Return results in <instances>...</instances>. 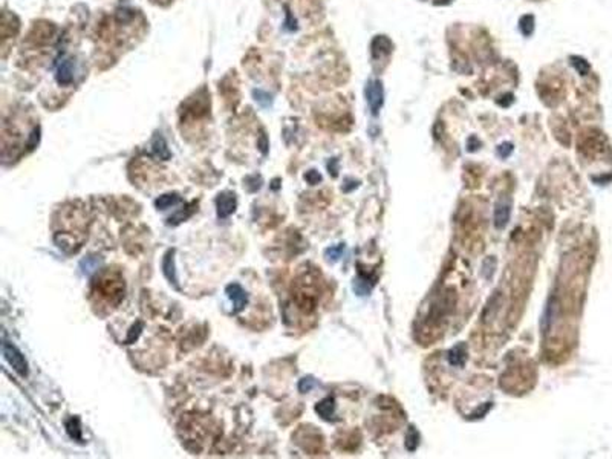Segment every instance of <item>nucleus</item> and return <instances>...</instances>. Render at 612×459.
<instances>
[{
  "label": "nucleus",
  "mask_w": 612,
  "mask_h": 459,
  "mask_svg": "<svg viewBox=\"0 0 612 459\" xmlns=\"http://www.w3.org/2000/svg\"><path fill=\"white\" fill-rule=\"evenodd\" d=\"M435 5H442V3H450V0H435Z\"/></svg>",
  "instance_id": "nucleus-27"
},
{
  "label": "nucleus",
  "mask_w": 612,
  "mask_h": 459,
  "mask_svg": "<svg viewBox=\"0 0 612 459\" xmlns=\"http://www.w3.org/2000/svg\"><path fill=\"white\" fill-rule=\"evenodd\" d=\"M513 153V144L511 142H502L499 147H498V156L499 158H508L510 155Z\"/></svg>",
  "instance_id": "nucleus-23"
},
{
  "label": "nucleus",
  "mask_w": 612,
  "mask_h": 459,
  "mask_svg": "<svg viewBox=\"0 0 612 459\" xmlns=\"http://www.w3.org/2000/svg\"><path fill=\"white\" fill-rule=\"evenodd\" d=\"M2 351H3V357L5 360L9 363V366L20 375V377H26L28 375V361L23 357V354L9 342H3L2 345Z\"/></svg>",
  "instance_id": "nucleus-1"
},
{
  "label": "nucleus",
  "mask_w": 612,
  "mask_h": 459,
  "mask_svg": "<svg viewBox=\"0 0 612 459\" xmlns=\"http://www.w3.org/2000/svg\"><path fill=\"white\" fill-rule=\"evenodd\" d=\"M254 96H256V101H259V103H261V104H264V106H268V104H270V101H271V100H268L270 96H268L267 93L261 92V90L254 92Z\"/></svg>",
  "instance_id": "nucleus-25"
},
{
  "label": "nucleus",
  "mask_w": 612,
  "mask_h": 459,
  "mask_svg": "<svg viewBox=\"0 0 612 459\" xmlns=\"http://www.w3.org/2000/svg\"><path fill=\"white\" fill-rule=\"evenodd\" d=\"M306 181L311 184V185H315V184H318L320 181H321V176L318 175V172H315V170H311V172H308L305 175Z\"/></svg>",
  "instance_id": "nucleus-24"
},
{
  "label": "nucleus",
  "mask_w": 612,
  "mask_h": 459,
  "mask_svg": "<svg viewBox=\"0 0 612 459\" xmlns=\"http://www.w3.org/2000/svg\"><path fill=\"white\" fill-rule=\"evenodd\" d=\"M370 47H372V55H373L375 58H378V57H381V55L390 54L393 46H392V41H390L386 35H376V37L373 38Z\"/></svg>",
  "instance_id": "nucleus-9"
},
{
  "label": "nucleus",
  "mask_w": 612,
  "mask_h": 459,
  "mask_svg": "<svg viewBox=\"0 0 612 459\" xmlns=\"http://www.w3.org/2000/svg\"><path fill=\"white\" fill-rule=\"evenodd\" d=\"M334 410H335V401L332 397H326L324 400H321L317 406H315V412L326 421H331L334 417Z\"/></svg>",
  "instance_id": "nucleus-10"
},
{
  "label": "nucleus",
  "mask_w": 612,
  "mask_h": 459,
  "mask_svg": "<svg viewBox=\"0 0 612 459\" xmlns=\"http://www.w3.org/2000/svg\"><path fill=\"white\" fill-rule=\"evenodd\" d=\"M100 294L107 297L109 300L120 302L124 296V283L121 279H115L113 276H104L100 280Z\"/></svg>",
  "instance_id": "nucleus-3"
},
{
  "label": "nucleus",
  "mask_w": 612,
  "mask_h": 459,
  "mask_svg": "<svg viewBox=\"0 0 612 459\" xmlns=\"http://www.w3.org/2000/svg\"><path fill=\"white\" fill-rule=\"evenodd\" d=\"M152 150H153L155 156H158V158L162 159V161H169L170 156H172V153H170V150H169V147H167V142H166V139H164L161 135H156V136L153 138V141H152Z\"/></svg>",
  "instance_id": "nucleus-11"
},
{
  "label": "nucleus",
  "mask_w": 612,
  "mask_h": 459,
  "mask_svg": "<svg viewBox=\"0 0 612 459\" xmlns=\"http://www.w3.org/2000/svg\"><path fill=\"white\" fill-rule=\"evenodd\" d=\"M101 263H103V259H101V257L87 256L86 259H83V260L80 262V270H81V273H83L84 276H90V274H93L95 271H98V268L101 267Z\"/></svg>",
  "instance_id": "nucleus-12"
},
{
  "label": "nucleus",
  "mask_w": 612,
  "mask_h": 459,
  "mask_svg": "<svg viewBox=\"0 0 612 459\" xmlns=\"http://www.w3.org/2000/svg\"><path fill=\"white\" fill-rule=\"evenodd\" d=\"M66 430L69 433L70 438H74L75 441H81V429H80V420L75 418H69L66 421Z\"/></svg>",
  "instance_id": "nucleus-17"
},
{
  "label": "nucleus",
  "mask_w": 612,
  "mask_h": 459,
  "mask_svg": "<svg viewBox=\"0 0 612 459\" xmlns=\"http://www.w3.org/2000/svg\"><path fill=\"white\" fill-rule=\"evenodd\" d=\"M315 388V380L312 377H305L299 381V391L302 394H308Z\"/></svg>",
  "instance_id": "nucleus-22"
},
{
  "label": "nucleus",
  "mask_w": 612,
  "mask_h": 459,
  "mask_svg": "<svg viewBox=\"0 0 612 459\" xmlns=\"http://www.w3.org/2000/svg\"><path fill=\"white\" fill-rule=\"evenodd\" d=\"M343 251H344V245L340 244V245H335V247L327 248V250L324 251V256H326V259H327L329 262H337V260L341 257Z\"/></svg>",
  "instance_id": "nucleus-20"
},
{
  "label": "nucleus",
  "mask_w": 612,
  "mask_h": 459,
  "mask_svg": "<svg viewBox=\"0 0 612 459\" xmlns=\"http://www.w3.org/2000/svg\"><path fill=\"white\" fill-rule=\"evenodd\" d=\"M238 207V199L233 193H221L216 198V208H218V216L221 219H225L231 216L236 211Z\"/></svg>",
  "instance_id": "nucleus-4"
},
{
  "label": "nucleus",
  "mask_w": 612,
  "mask_h": 459,
  "mask_svg": "<svg viewBox=\"0 0 612 459\" xmlns=\"http://www.w3.org/2000/svg\"><path fill=\"white\" fill-rule=\"evenodd\" d=\"M510 216H511V202H510V199H505V198L499 199L496 202V205H495V214H493L495 227L498 230L505 228L508 221H510Z\"/></svg>",
  "instance_id": "nucleus-5"
},
{
  "label": "nucleus",
  "mask_w": 612,
  "mask_h": 459,
  "mask_svg": "<svg viewBox=\"0 0 612 459\" xmlns=\"http://www.w3.org/2000/svg\"><path fill=\"white\" fill-rule=\"evenodd\" d=\"M519 29L525 37H530L534 31V15H531V14L522 15L519 20Z\"/></svg>",
  "instance_id": "nucleus-16"
},
{
  "label": "nucleus",
  "mask_w": 612,
  "mask_h": 459,
  "mask_svg": "<svg viewBox=\"0 0 612 459\" xmlns=\"http://www.w3.org/2000/svg\"><path fill=\"white\" fill-rule=\"evenodd\" d=\"M225 293H227V296H228V299L233 302V305H234V312H241L245 306H247V303H248V296H247V293H245V289L239 285V283H231V285H228L227 286V289H225Z\"/></svg>",
  "instance_id": "nucleus-6"
},
{
  "label": "nucleus",
  "mask_w": 612,
  "mask_h": 459,
  "mask_svg": "<svg viewBox=\"0 0 612 459\" xmlns=\"http://www.w3.org/2000/svg\"><path fill=\"white\" fill-rule=\"evenodd\" d=\"M175 250H169L162 259V273L166 276V279L170 282V285H173L175 288H179L178 285V276H176V268H175Z\"/></svg>",
  "instance_id": "nucleus-8"
},
{
  "label": "nucleus",
  "mask_w": 612,
  "mask_h": 459,
  "mask_svg": "<svg viewBox=\"0 0 612 459\" xmlns=\"http://www.w3.org/2000/svg\"><path fill=\"white\" fill-rule=\"evenodd\" d=\"M179 202H182L181 196H178L176 193H167V195L159 196V198L155 201V207H156L158 210H167V208H170V207L178 205Z\"/></svg>",
  "instance_id": "nucleus-13"
},
{
  "label": "nucleus",
  "mask_w": 612,
  "mask_h": 459,
  "mask_svg": "<svg viewBox=\"0 0 612 459\" xmlns=\"http://www.w3.org/2000/svg\"><path fill=\"white\" fill-rule=\"evenodd\" d=\"M196 207V204L193 202V204H190L189 207H185V208H182V210H179V211H176L173 216H170L169 218V221H167V224L169 225H178V224H181L182 221H187L193 213H195V208Z\"/></svg>",
  "instance_id": "nucleus-15"
},
{
  "label": "nucleus",
  "mask_w": 612,
  "mask_h": 459,
  "mask_svg": "<svg viewBox=\"0 0 612 459\" xmlns=\"http://www.w3.org/2000/svg\"><path fill=\"white\" fill-rule=\"evenodd\" d=\"M571 63H573V66L577 69V72H579L580 75H588L591 66H590V63H588L585 58L577 57V55H573V57H571Z\"/></svg>",
  "instance_id": "nucleus-18"
},
{
  "label": "nucleus",
  "mask_w": 612,
  "mask_h": 459,
  "mask_svg": "<svg viewBox=\"0 0 612 459\" xmlns=\"http://www.w3.org/2000/svg\"><path fill=\"white\" fill-rule=\"evenodd\" d=\"M141 331H143V323H141V322H136V323L130 328V331H129V334H127V339H126V343H127V345L135 343V342L138 340V337L141 335Z\"/></svg>",
  "instance_id": "nucleus-21"
},
{
  "label": "nucleus",
  "mask_w": 612,
  "mask_h": 459,
  "mask_svg": "<svg viewBox=\"0 0 612 459\" xmlns=\"http://www.w3.org/2000/svg\"><path fill=\"white\" fill-rule=\"evenodd\" d=\"M467 360V352H465V346L464 345H458L455 346L450 352H449V361L452 366H464Z\"/></svg>",
  "instance_id": "nucleus-14"
},
{
  "label": "nucleus",
  "mask_w": 612,
  "mask_h": 459,
  "mask_svg": "<svg viewBox=\"0 0 612 459\" xmlns=\"http://www.w3.org/2000/svg\"><path fill=\"white\" fill-rule=\"evenodd\" d=\"M55 78L60 84L66 86L70 84L74 80V67H72V61L66 57H61L57 63V74Z\"/></svg>",
  "instance_id": "nucleus-7"
},
{
  "label": "nucleus",
  "mask_w": 612,
  "mask_h": 459,
  "mask_svg": "<svg viewBox=\"0 0 612 459\" xmlns=\"http://www.w3.org/2000/svg\"><path fill=\"white\" fill-rule=\"evenodd\" d=\"M418 443H419V435H418V432L415 430V427H410V429H409V433H407V437H406V447H407V450L415 452L416 447H418Z\"/></svg>",
  "instance_id": "nucleus-19"
},
{
  "label": "nucleus",
  "mask_w": 612,
  "mask_h": 459,
  "mask_svg": "<svg viewBox=\"0 0 612 459\" xmlns=\"http://www.w3.org/2000/svg\"><path fill=\"white\" fill-rule=\"evenodd\" d=\"M259 146H261V150H262V153L264 155H267V147H268V142H267V136L262 133V136H261V142H259Z\"/></svg>",
  "instance_id": "nucleus-26"
},
{
  "label": "nucleus",
  "mask_w": 612,
  "mask_h": 459,
  "mask_svg": "<svg viewBox=\"0 0 612 459\" xmlns=\"http://www.w3.org/2000/svg\"><path fill=\"white\" fill-rule=\"evenodd\" d=\"M366 101L373 115H378L384 104V89L380 80H370L366 86Z\"/></svg>",
  "instance_id": "nucleus-2"
}]
</instances>
